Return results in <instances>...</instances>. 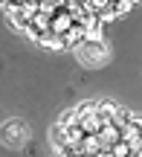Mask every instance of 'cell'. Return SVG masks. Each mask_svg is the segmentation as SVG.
<instances>
[{"label":"cell","mask_w":142,"mask_h":157,"mask_svg":"<svg viewBox=\"0 0 142 157\" xmlns=\"http://www.w3.org/2000/svg\"><path fill=\"white\" fill-rule=\"evenodd\" d=\"M61 38H64V47H78V44H84V38H87L84 23H78V21H75L73 26H70L67 32L61 35Z\"/></svg>","instance_id":"obj_3"},{"label":"cell","mask_w":142,"mask_h":157,"mask_svg":"<svg viewBox=\"0 0 142 157\" xmlns=\"http://www.w3.org/2000/svg\"><path fill=\"white\" fill-rule=\"evenodd\" d=\"M58 122H61L64 128H70V125H78V111H64Z\"/></svg>","instance_id":"obj_8"},{"label":"cell","mask_w":142,"mask_h":157,"mask_svg":"<svg viewBox=\"0 0 142 157\" xmlns=\"http://www.w3.org/2000/svg\"><path fill=\"white\" fill-rule=\"evenodd\" d=\"M29 125L23 122V119H6L3 125H0V140L6 143V146H12V148H20L23 143L29 140Z\"/></svg>","instance_id":"obj_2"},{"label":"cell","mask_w":142,"mask_h":157,"mask_svg":"<svg viewBox=\"0 0 142 157\" xmlns=\"http://www.w3.org/2000/svg\"><path fill=\"white\" fill-rule=\"evenodd\" d=\"M75 50H78V61L84 64V67H102L110 58V50H107L104 41H84V44H78Z\"/></svg>","instance_id":"obj_1"},{"label":"cell","mask_w":142,"mask_h":157,"mask_svg":"<svg viewBox=\"0 0 142 157\" xmlns=\"http://www.w3.org/2000/svg\"><path fill=\"white\" fill-rule=\"evenodd\" d=\"M38 44H41V47H49V50H64V38H61V32H55V29L44 32V35L38 38Z\"/></svg>","instance_id":"obj_6"},{"label":"cell","mask_w":142,"mask_h":157,"mask_svg":"<svg viewBox=\"0 0 142 157\" xmlns=\"http://www.w3.org/2000/svg\"><path fill=\"white\" fill-rule=\"evenodd\" d=\"M49 140H52V148H64L67 146V128H64V125H55V128L49 131Z\"/></svg>","instance_id":"obj_7"},{"label":"cell","mask_w":142,"mask_h":157,"mask_svg":"<svg viewBox=\"0 0 142 157\" xmlns=\"http://www.w3.org/2000/svg\"><path fill=\"white\" fill-rule=\"evenodd\" d=\"M73 23H75V17L70 15V9H67V6H61V9H58L55 15H52V29H55V32H61V35L67 32V29L73 26Z\"/></svg>","instance_id":"obj_4"},{"label":"cell","mask_w":142,"mask_h":157,"mask_svg":"<svg viewBox=\"0 0 142 157\" xmlns=\"http://www.w3.org/2000/svg\"><path fill=\"white\" fill-rule=\"evenodd\" d=\"M96 113H99V119H102V125H110V122H113V113H116V102L102 99L96 105Z\"/></svg>","instance_id":"obj_5"}]
</instances>
